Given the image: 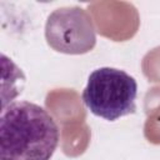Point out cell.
Segmentation results:
<instances>
[{"mask_svg": "<svg viewBox=\"0 0 160 160\" xmlns=\"http://www.w3.org/2000/svg\"><path fill=\"white\" fill-rule=\"evenodd\" d=\"M138 82L126 71L116 68L95 69L82 91L85 106L96 116L115 121L136 110Z\"/></svg>", "mask_w": 160, "mask_h": 160, "instance_id": "7a4b0ae2", "label": "cell"}, {"mask_svg": "<svg viewBox=\"0 0 160 160\" xmlns=\"http://www.w3.org/2000/svg\"><path fill=\"white\" fill-rule=\"evenodd\" d=\"M60 140L51 114L31 101H12L0 116L1 160H50Z\"/></svg>", "mask_w": 160, "mask_h": 160, "instance_id": "6da1fadb", "label": "cell"}, {"mask_svg": "<svg viewBox=\"0 0 160 160\" xmlns=\"http://www.w3.org/2000/svg\"><path fill=\"white\" fill-rule=\"evenodd\" d=\"M48 45L58 52L81 55L96 45V30L90 14L80 6L54 10L45 24Z\"/></svg>", "mask_w": 160, "mask_h": 160, "instance_id": "3957f363", "label": "cell"}]
</instances>
